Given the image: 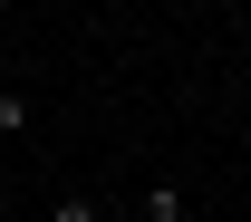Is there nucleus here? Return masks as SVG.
<instances>
[{
	"instance_id": "f257e3e1",
	"label": "nucleus",
	"mask_w": 251,
	"mask_h": 222,
	"mask_svg": "<svg viewBox=\"0 0 251 222\" xmlns=\"http://www.w3.org/2000/svg\"><path fill=\"white\" fill-rule=\"evenodd\" d=\"M145 222H184V184H145Z\"/></svg>"
},
{
	"instance_id": "f03ea898",
	"label": "nucleus",
	"mask_w": 251,
	"mask_h": 222,
	"mask_svg": "<svg viewBox=\"0 0 251 222\" xmlns=\"http://www.w3.org/2000/svg\"><path fill=\"white\" fill-rule=\"evenodd\" d=\"M20 126H29V97H20V87H0V135H20Z\"/></svg>"
},
{
	"instance_id": "7ed1b4c3",
	"label": "nucleus",
	"mask_w": 251,
	"mask_h": 222,
	"mask_svg": "<svg viewBox=\"0 0 251 222\" xmlns=\"http://www.w3.org/2000/svg\"><path fill=\"white\" fill-rule=\"evenodd\" d=\"M49 222H97V203H58V213H49Z\"/></svg>"
}]
</instances>
